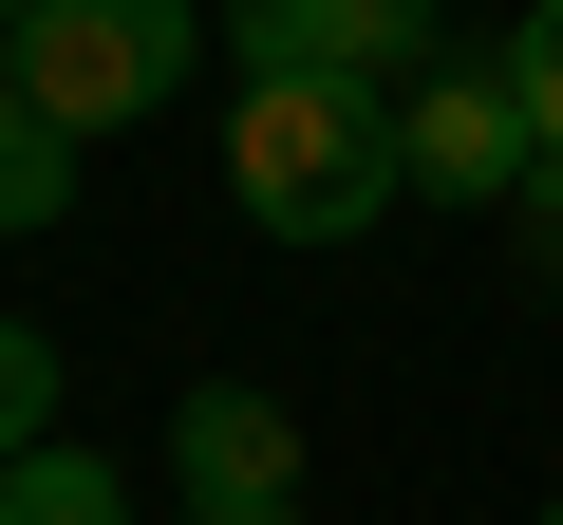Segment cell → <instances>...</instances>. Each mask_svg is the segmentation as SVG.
I'll return each mask as SVG.
<instances>
[{
	"label": "cell",
	"instance_id": "cell-6",
	"mask_svg": "<svg viewBox=\"0 0 563 525\" xmlns=\"http://www.w3.org/2000/svg\"><path fill=\"white\" fill-rule=\"evenodd\" d=\"M0 525H132V488H113V450H76V432H38L20 469H0Z\"/></svg>",
	"mask_w": 563,
	"mask_h": 525
},
{
	"label": "cell",
	"instance_id": "cell-8",
	"mask_svg": "<svg viewBox=\"0 0 563 525\" xmlns=\"http://www.w3.org/2000/svg\"><path fill=\"white\" fill-rule=\"evenodd\" d=\"M57 206H76V132L0 113V225H57Z\"/></svg>",
	"mask_w": 563,
	"mask_h": 525
},
{
	"label": "cell",
	"instance_id": "cell-10",
	"mask_svg": "<svg viewBox=\"0 0 563 525\" xmlns=\"http://www.w3.org/2000/svg\"><path fill=\"white\" fill-rule=\"evenodd\" d=\"M507 244H526V282L563 301V169H526V206H507Z\"/></svg>",
	"mask_w": 563,
	"mask_h": 525
},
{
	"label": "cell",
	"instance_id": "cell-5",
	"mask_svg": "<svg viewBox=\"0 0 563 525\" xmlns=\"http://www.w3.org/2000/svg\"><path fill=\"white\" fill-rule=\"evenodd\" d=\"M169 469H188V506H301V413L263 376H188L169 394Z\"/></svg>",
	"mask_w": 563,
	"mask_h": 525
},
{
	"label": "cell",
	"instance_id": "cell-4",
	"mask_svg": "<svg viewBox=\"0 0 563 525\" xmlns=\"http://www.w3.org/2000/svg\"><path fill=\"white\" fill-rule=\"evenodd\" d=\"M225 57L244 76H357V94H413L451 57V0H225Z\"/></svg>",
	"mask_w": 563,
	"mask_h": 525
},
{
	"label": "cell",
	"instance_id": "cell-12",
	"mask_svg": "<svg viewBox=\"0 0 563 525\" xmlns=\"http://www.w3.org/2000/svg\"><path fill=\"white\" fill-rule=\"evenodd\" d=\"M188 525H301V506H188Z\"/></svg>",
	"mask_w": 563,
	"mask_h": 525
},
{
	"label": "cell",
	"instance_id": "cell-1",
	"mask_svg": "<svg viewBox=\"0 0 563 525\" xmlns=\"http://www.w3.org/2000/svg\"><path fill=\"white\" fill-rule=\"evenodd\" d=\"M225 206L263 244H376V206H413L395 94H357V76H244L225 94Z\"/></svg>",
	"mask_w": 563,
	"mask_h": 525
},
{
	"label": "cell",
	"instance_id": "cell-13",
	"mask_svg": "<svg viewBox=\"0 0 563 525\" xmlns=\"http://www.w3.org/2000/svg\"><path fill=\"white\" fill-rule=\"evenodd\" d=\"M526 525H563V488H544V506H526Z\"/></svg>",
	"mask_w": 563,
	"mask_h": 525
},
{
	"label": "cell",
	"instance_id": "cell-3",
	"mask_svg": "<svg viewBox=\"0 0 563 525\" xmlns=\"http://www.w3.org/2000/svg\"><path fill=\"white\" fill-rule=\"evenodd\" d=\"M395 169H413V206H526V94H507V38L488 57H432L413 94H395Z\"/></svg>",
	"mask_w": 563,
	"mask_h": 525
},
{
	"label": "cell",
	"instance_id": "cell-9",
	"mask_svg": "<svg viewBox=\"0 0 563 525\" xmlns=\"http://www.w3.org/2000/svg\"><path fill=\"white\" fill-rule=\"evenodd\" d=\"M507 94H526V150L563 169V0H526V20H507Z\"/></svg>",
	"mask_w": 563,
	"mask_h": 525
},
{
	"label": "cell",
	"instance_id": "cell-2",
	"mask_svg": "<svg viewBox=\"0 0 563 525\" xmlns=\"http://www.w3.org/2000/svg\"><path fill=\"white\" fill-rule=\"evenodd\" d=\"M207 76V0H20V113L113 150Z\"/></svg>",
	"mask_w": 563,
	"mask_h": 525
},
{
	"label": "cell",
	"instance_id": "cell-11",
	"mask_svg": "<svg viewBox=\"0 0 563 525\" xmlns=\"http://www.w3.org/2000/svg\"><path fill=\"white\" fill-rule=\"evenodd\" d=\"M0 113H20V0H0Z\"/></svg>",
	"mask_w": 563,
	"mask_h": 525
},
{
	"label": "cell",
	"instance_id": "cell-7",
	"mask_svg": "<svg viewBox=\"0 0 563 525\" xmlns=\"http://www.w3.org/2000/svg\"><path fill=\"white\" fill-rule=\"evenodd\" d=\"M57 413H76V357H57L38 320H0V469H20V450H38Z\"/></svg>",
	"mask_w": 563,
	"mask_h": 525
}]
</instances>
